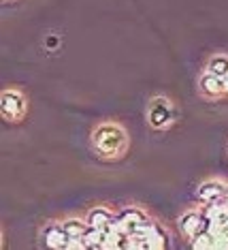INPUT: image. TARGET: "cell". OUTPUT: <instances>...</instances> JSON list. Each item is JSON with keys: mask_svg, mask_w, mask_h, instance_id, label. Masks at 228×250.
Segmentation results:
<instances>
[{"mask_svg": "<svg viewBox=\"0 0 228 250\" xmlns=\"http://www.w3.org/2000/svg\"><path fill=\"white\" fill-rule=\"evenodd\" d=\"M58 43H60L58 37H49V39H47V47H49V49H51V47H58Z\"/></svg>", "mask_w": 228, "mask_h": 250, "instance_id": "obj_13", "label": "cell"}, {"mask_svg": "<svg viewBox=\"0 0 228 250\" xmlns=\"http://www.w3.org/2000/svg\"><path fill=\"white\" fill-rule=\"evenodd\" d=\"M0 113L7 122H21L26 113V96L21 90L7 88L0 94Z\"/></svg>", "mask_w": 228, "mask_h": 250, "instance_id": "obj_3", "label": "cell"}, {"mask_svg": "<svg viewBox=\"0 0 228 250\" xmlns=\"http://www.w3.org/2000/svg\"><path fill=\"white\" fill-rule=\"evenodd\" d=\"M198 92H201V96L207 101H222L226 96L224 82H222L220 77L211 75V73H207V71L198 77Z\"/></svg>", "mask_w": 228, "mask_h": 250, "instance_id": "obj_5", "label": "cell"}, {"mask_svg": "<svg viewBox=\"0 0 228 250\" xmlns=\"http://www.w3.org/2000/svg\"><path fill=\"white\" fill-rule=\"evenodd\" d=\"M207 73L224 79L228 75V56L226 54H213L211 58L207 60Z\"/></svg>", "mask_w": 228, "mask_h": 250, "instance_id": "obj_11", "label": "cell"}, {"mask_svg": "<svg viewBox=\"0 0 228 250\" xmlns=\"http://www.w3.org/2000/svg\"><path fill=\"white\" fill-rule=\"evenodd\" d=\"M117 218L122 220V225H124V231L128 233H133L136 227H139L143 220H147V216H145V212L141 208H133V206H128V208H124L122 212L117 214Z\"/></svg>", "mask_w": 228, "mask_h": 250, "instance_id": "obj_9", "label": "cell"}, {"mask_svg": "<svg viewBox=\"0 0 228 250\" xmlns=\"http://www.w3.org/2000/svg\"><path fill=\"white\" fill-rule=\"evenodd\" d=\"M62 227H64L66 235H68V248L66 250H85L83 242V235H85V229H88V223L81 218H66L62 220Z\"/></svg>", "mask_w": 228, "mask_h": 250, "instance_id": "obj_6", "label": "cell"}, {"mask_svg": "<svg viewBox=\"0 0 228 250\" xmlns=\"http://www.w3.org/2000/svg\"><path fill=\"white\" fill-rule=\"evenodd\" d=\"M92 146L102 158H122L128 147V135L119 124L115 122H105L98 124L92 133Z\"/></svg>", "mask_w": 228, "mask_h": 250, "instance_id": "obj_1", "label": "cell"}, {"mask_svg": "<svg viewBox=\"0 0 228 250\" xmlns=\"http://www.w3.org/2000/svg\"><path fill=\"white\" fill-rule=\"evenodd\" d=\"M115 218V216L111 214L109 208L105 206H96L88 212V216H85V223H88L90 227H98V229H107V225L111 223V220Z\"/></svg>", "mask_w": 228, "mask_h": 250, "instance_id": "obj_10", "label": "cell"}, {"mask_svg": "<svg viewBox=\"0 0 228 250\" xmlns=\"http://www.w3.org/2000/svg\"><path fill=\"white\" fill-rule=\"evenodd\" d=\"M190 246L196 248V250H207V248H215V237L211 231H201L196 237H192L190 240Z\"/></svg>", "mask_w": 228, "mask_h": 250, "instance_id": "obj_12", "label": "cell"}, {"mask_svg": "<svg viewBox=\"0 0 228 250\" xmlns=\"http://www.w3.org/2000/svg\"><path fill=\"white\" fill-rule=\"evenodd\" d=\"M222 82H224V90H226V96H228V75H226L224 79H222Z\"/></svg>", "mask_w": 228, "mask_h": 250, "instance_id": "obj_14", "label": "cell"}, {"mask_svg": "<svg viewBox=\"0 0 228 250\" xmlns=\"http://www.w3.org/2000/svg\"><path fill=\"white\" fill-rule=\"evenodd\" d=\"M226 190H228V186L224 184V182L207 180L198 186L196 197H198V201H203V203H215V201H220L222 197H226Z\"/></svg>", "mask_w": 228, "mask_h": 250, "instance_id": "obj_8", "label": "cell"}, {"mask_svg": "<svg viewBox=\"0 0 228 250\" xmlns=\"http://www.w3.org/2000/svg\"><path fill=\"white\" fill-rule=\"evenodd\" d=\"M43 244L47 248H56V250L68 248V235H66L62 223H49L43 229Z\"/></svg>", "mask_w": 228, "mask_h": 250, "instance_id": "obj_7", "label": "cell"}, {"mask_svg": "<svg viewBox=\"0 0 228 250\" xmlns=\"http://www.w3.org/2000/svg\"><path fill=\"white\" fill-rule=\"evenodd\" d=\"M175 120V105L167 96H153L147 107V122L153 130H164Z\"/></svg>", "mask_w": 228, "mask_h": 250, "instance_id": "obj_2", "label": "cell"}, {"mask_svg": "<svg viewBox=\"0 0 228 250\" xmlns=\"http://www.w3.org/2000/svg\"><path fill=\"white\" fill-rule=\"evenodd\" d=\"M224 199H226V203H228V190H226V197Z\"/></svg>", "mask_w": 228, "mask_h": 250, "instance_id": "obj_15", "label": "cell"}, {"mask_svg": "<svg viewBox=\"0 0 228 250\" xmlns=\"http://www.w3.org/2000/svg\"><path fill=\"white\" fill-rule=\"evenodd\" d=\"M209 220L205 218L203 212H198V209H192V212H186L184 216L179 218V231L181 235L188 237V240H192V237H196L201 231L207 229Z\"/></svg>", "mask_w": 228, "mask_h": 250, "instance_id": "obj_4", "label": "cell"}]
</instances>
